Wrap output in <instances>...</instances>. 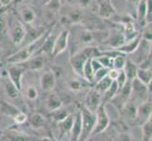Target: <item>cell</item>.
I'll return each mask as SVG.
<instances>
[{
  "instance_id": "1",
  "label": "cell",
  "mask_w": 152,
  "mask_h": 141,
  "mask_svg": "<svg viewBox=\"0 0 152 141\" xmlns=\"http://www.w3.org/2000/svg\"><path fill=\"white\" fill-rule=\"evenodd\" d=\"M51 32V29H48L44 32V34L41 36L39 39L32 41L28 44H26L23 48H21L14 54L10 55L8 59L7 62L10 65L14 64H23L25 62L29 60L31 57L37 55V53L40 51L42 45H43L45 38L48 37V34Z\"/></svg>"
},
{
  "instance_id": "2",
  "label": "cell",
  "mask_w": 152,
  "mask_h": 141,
  "mask_svg": "<svg viewBox=\"0 0 152 141\" xmlns=\"http://www.w3.org/2000/svg\"><path fill=\"white\" fill-rule=\"evenodd\" d=\"M100 55L101 53L99 52V50L96 47L94 46L85 47V48L76 52L74 55H72L70 59V64L76 74L78 76L82 77L83 67H84L86 62L89 59H93V57H97Z\"/></svg>"
},
{
  "instance_id": "3",
  "label": "cell",
  "mask_w": 152,
  "mask_h": 141,
  "mask_svg": "<svg viewBox=\"0 0 152 141\" xmlns=\"http://www.w3.org/2000/svg\"><path fill=\"white\" fill-rule=\"evenodd\" d=\"M80 110L81 114V134L78 141H88L96 126V113L89 111L84 106Z\"/></svg>"
},
{
  "instance_id": "4",
  "label": "cell",
  "mask_w": 152,
  "mask_h": 141,
  "mask_svg": "<svg viewBox=\"0 0 152 141\" xmlns=\"http://www.w3.org/2000/svg\"><path fill=\"white\" fill-rule=\"evenodd\" d=\"M110 122H111V119H110L109 115L106 111L104 103H102L100 104V106L96 111V126L92 133V137L103 133L108 128Z\"/></svg>"
},
{
  "instance_id": "5",
  "label": "cell",
  "mask_w": 152,
  "mask_h": 141,
  "mask_svg": "<svg viewBox=\"0 0 152 141\" xmlns=\"http://www.w3.org/2000/svg\"><path fill=\"white\" fill-rule=\"evenodd\" d=\"M73 121H74V115H69L62 121L57 122L56 130L59 134L54 137L53 138L58 141H70Z\"/></svg>"
},
{
  "instance_id": "6",
  "label": "cell",
  "mask_w": 152,
  "mask_h": 141,
  "mask_svg": "<svg viewBox=\"0 0 152 141\" xmlns=\"http://www.w3.org/2000/svg\"><path fill=\"white\" fill-rule=\"evenodd\" d=\"M26 69L24 65L22 66V64H14V65H10L8 67L9 79L20 91L21 88H22V81H23V75Z\"/></svg>"
},
{
  "instance_id": "7",
  "label": "cell",
  "mask_w": 152,
  "mask_h": 141,
  "mask_svg": "<svg viewBox=\"0 0 152 141\" xmlns=\"http://www.w3.org/2000/svg\"><path fill=\"white\" fill-rule=\"evenodd\" d=\"M69 36H70V32L67 29H64L58 34L54 41L53 49H52V53H51L52 56H57L58 55L61 54L62 52H64L66 50L68 46V41H69Z\"/></svg>"
},
{
  "instance_id": "8",
  "label": "cell",
  "mask_w": 152,
  "mask_h": 141,
  "mask_svg": "<svg viewBox=\"0 0 152 141\" xmlns=\"http://www.w3.org/2000/svg\"><path fill=\"white\" fill-rule=\"evenodd\" d=\"M101 103H102V95L99 92H97L95 88H92L86 95L84 107L88 109L89 111L96 113V111L100 106Z\"/></svg>"
},
{
  "instance_id": "9",
  "label": "cell",
  "mask_w": 152,
  "mask_h": 141,
  "mask_svg": "<svg viewBox=\"0 0 152 141\" xmlns=\"http://www.w3.org/2000/svg\"><path fill=\"white\" fill-rule=\"evenodd\" d=\"M26 33H27V30H26L22 23L19 22V21H15L13 25H12V27H10V36L12 43L15 45H19L21 43H23L26 37Z\"/></svg>"
},
{
  "instance_id": "10",
  "label": "cell",
  "mask_w": 152,
  "mask_h": 141,
  "mask_svg": "<svg viewBox=\"0 0 152 141\" xmlns=\"http://www.w3.org/2000/svg\"><path fill=\"white\" fill-rule=\"evenodd\" d=\"M151 118V100L144 101L137 106V112H136V119L139 124H144L148 119Z\"/></svg>"
},
{
  "instance_id": "11",
  "label": "cell",
  "mask_w": 152,
  "mask_h": 141,
  "mask_svg": "<svg viewBox=\"0 0 152 141\" xmlns=\"http://www.w3.org/2000/svg\"><path fill=\"white\" fill-rule=\"evenodd\" d=\"M76 40H77L76 46L78 47L77 51H80L83 48H85V47L92 46L91 44L94 41V40H95V37H94V33L92 31L88 29H81L77 33Z\"/></svg>"
},
{
  "instance_id": "12",
  "label": "cell",
  "mask_w": 152,
  "mask_h": 141,
  "mask_svg": "<svg viewBox=\"0 0 152 141\" xmlns=\"http://www.w3.org/2000/svg\"><path fill=\"white\" fill-rule=\"evenodd\" d=\"M40 86L45 92H50L56 86V75L53 71H45L40 77Z\"/></svg>"
},
{
  "instance_id": "13",
  "label": "cell",
  "mask_w": 152,
  "mask_h": 141,
  "mask_svg": "<svg viewBox=\"0 0 152 141\" xmlns=\"http://www.w3.org/2000/svg\"><path fill=\"white\" fill-rule=\"evenodd\" d=\"M18 12L21 20L26 24H32L36 19V12L32 7L26 4H21L18 7Z\"/></svg>"
},
{
  "instance_id": "14",
  "label": "cell",
  "mask_w": 152,
  "mask_h": 141,
  "mask_svg": "<svg viewBox=\"0 0 152 141\" xmlns=\"http://www.w3.org/2000/svg\"><path fill=\"white\" fill-rule=\"evenodd\" d=\"M97 12L99 17L103 19L112 18L116 12L111 1H99L97 4Z\"/></svg>"
},
{
  "instance_id": "15",
  "label": "cell",
  "mask_w": 152,
  "mask_h": 141,
  "mask_svg": "<svg viewBox=\"0 0 152 141\" xmlns=\"http://www.w3.org/2000/svg\"><path fill=\"white\" fill-rule=\"evenodd\" d=\"M25 63H26L24 64L25 69H28V71H31V72H38L44 68L45 64V60L44 55L38 54L32 56L29 60L25 62Z\"/></svg>"
},
{
  "instance_id": "16",
  "label": "cell",
  "mask_w": 152,
  "mask_h": 141,
  "mask_svg": "<svg viewBox=\"0 0 152 141\" xmlns=\"http://www.w3.org/2000/svg\"><path fill=\"white\" fill-rule=\"evenodd\" d=\"M141 40H142V34H139L138 36H136L134 39H132V40L127 41V43H126L123 46H121L120 48L116 49L115 51H117L123 55L132 54L133 52H135V50L138 48Z\"/></svg>"
},
{
  "instance_id": "17",
  "label": "cell",
  "mask_w": 152,
  "mask_h": 141,
  "mask_svg": "<svg viewBox=\"0 0 152 141\" xmlns=\"http://www.w3.org/2000/svg\"><path fill=\"white\" fill-rule=\"evenodd\" d=\"M148 87L145 86L141 82H139L137 79H135L132 82V94L134 93L136 99H140L141 103H143L145 100V94H148Z\"/></svg>"
},
{
  "instance_id": "18",
  "label": "cell",
  "mask_w": 152,
  "mask_h": 141,
  "mask_svg": "<svg viewBox=\"0 0 152 141\" xmlns=\"http://www.w3.org/2000/svg\"><path fill=\"white\" fill-rule=\"evenodd\" d=\"M81 134V114L80 110H78L74 115V121L71 130L70 141H78Z\"/></svg>"
},
{
  "instance_id": "19",
  "label": "cell",
  "mask_w": 152,
  "mask_h": 141,
  "mask_svg": "<svg viewBox=\"0 0 152 141\" xmlns=\"http://www.w3.org/2000/svg\"><path fill=\"white\" fill-rule=\"evenodd\" d=\"M126 43V40H125V36L123 32L119 30H115L110 35L109 38V44L114 50H116L120 48L121 46H123Z\"/></svg>"
},
{
  "instance_id": "20",
  "label": "cell",
  "mask_w": 152,
  "mask_h": 141,
  "mask_svg": "<svg viewBox=\"0 0 152 141\" xmlns=\"http://www.w3.org/2000/svg\"><path fill=\"white\" fill-rule=\"evenodd\" d=\"M123 114V117L129 121H135L136 119V112H137V106L132 101H129L120 110Z\"/></svg>"
},
{
  "instance_id": "21",
  "label": "cell",
  "mask_w": 152,
  "mask_h": 141,
  "mask_svg": "<svg viewBox=\"0 0 152 141\" xmlns=\"http://www.w3.org/2000/svg\"><path fill=\"white\" fill-rule=\"evenodd\" d=\"M62 106V102L61 98L57 95L56 93H50L45 99V107L48 109L50 112L57 110Z\"/></svg>"
},
{
  "instance_id": "22",
  "label": "cell",
  "mask_w": 152,
  "mask_h": 141,
  "mask_svg": "<svg viewBox=\"0 0 152 141\" xmlns=\"http://www.w3.org/2000/svg\"><path fill=\"white\" fill-rule=\"evenodd\" d=\"M137 70H138V66L130 59H127L123 71H124L125 74H126V77H127V81L128 82L132 83L135 79L136 74H137Z\"/></svg>"
},
{
  "instance_id": "23",
  "label": "cell",
  "mask_w": 152,
  "mask_h": 141,
  "mask_svg": "<svg viewBox=\"0 0 152 141\" xmlns=\"http://www.w3.org/2000/svg\"><path fill=\"white\" fill-rule=\"evenodd\" d=\"M28 123L34 130H41L45 126V119L40 113H33L28 119Z\"/></svg>"
},
{
  "instance_id": "24",
  "label": "cell",
  "mask_w": 152,
  "mask_h": 141,
  "mask_svg": "<svg viewBox=\"0 0 152 141\" xmlns=\"http://www.w3.org/2000/svg\"><path fill=\"white\" fill-rule=\"evenodd\" d=\"M136 79L145 86L148 87L151 84L152 80L151 69H140V68H138L137 74H136Z\"/></svg>"
},
{
  "instance_id": "25",
  "label": "cell",
  "mask_w": 152,
  "mask_h": 141,
  "mask_svg": "<svg viewBox=\"0 0 152 141\" xmlns=\"http://www.w3.org/2000/svg\"><path fill=\"white\" fill-rule=\"evenodd\" d=\"M55 39H56V36H54V34L52 33V31H51V32L48 34V37L45 38L43 45H42L40 51L38 52L37 54L43 53V54H45V55H48V54L51 55L52 49H53V45H54Z\"/></svg>"
},
{
  "instance_id": "26",
  "label": "cell",
  "mask_w": 152,
  "mask_h": 141,
  "mask_svg": "<svg viewBox=\"0 0 152 141\" xmlns=\"http://www.w3.org/2000/svg\"><path fill=\"white\" fill-rule=\"evenodd\" d=\"M26 87L24 88V91H25L24 95L27 98V100L30 102H34L36 99L38 98V95H39L36 85L32 84V83H28L26 86H22V87ZM21 90H22V88H21Z\"/></svg>"
},
{
  "instance_id": "27",
  "label": "cell",
  "mask_w": 152,
  "mask_h": 141,
  "mask_svg": "<svg viewBox=\"0 0 152 141\" xmlns=\"http://www.w3.org/2000/svg\"><path fill=\"white\" fill-rule=\"evenodd\" d=\"M139 4L136 8V16L141 23L145 22L146 15H148V1H139Z\"/></svg>"
},
{
  "instance_id": "28",
  "label": "cell",
  "mask_w": 152,
  "mask_h": 141,
  "mask_svg": "<svg viewBox=\"0 0 152 141\" xmlns=\"http://www.w3.org/2000/svg\"><path fill=\"white\" fill-rule=\"evenodd\" d=\"M119 91V87L117 86V83L115 81H113L111 87L102 94V103H107L112 101V99L116 95L117 92Z\"/></svg>"
},
{
  "instance_id": "29",
  "label": "cell",
  "mask_w": 152,
  "mask_h": 141,
  "mask_svg": "<svg viewBox=\"0 0 152 141\" xmlns=\"http://www.w3.org/2000/svg\"><path fill=\"white\" fill-rule=\"evenodd\" d=\"M83 14L80 9H70L68 13L66 14V19L72 24H78L82 21Z\"/></svg>"
},
{
  "instance_id": "30",
  "label": "cell",
  "mask_w": 152,
  "mask_h": 141,
  "mask_svg": "<svg viewBox=\"0 0 152 141\" xmlns=\"http://www.w3.org/2000/svg\"><path fill=\"white\" fill-rule=\"evenodd\" d=\"M69 112H68L67 109H65L64 107H60L59 109H57V110H54L50 112V116H51V119L55 121L56 122H60V121H62L64 119H65L68 116H69Z\"/></svg>"
},
{
  "instance_id": "31",
  "label": "cell",
  "mask_w": 152,
  "mask_h": 141,
  "mask_svg": "<svg viewBox=\"0 0 152 141\" xmlns=\"http://www.w3.org/2000/svg\"><path fill=\"white\" fill-rule=\"evenodd\" d=\"M5 92H6L8 98L12 99V100L16 99L20 94V90H17V87L10 81V79L5 82Z\"/></svg>"
},
{
  "instance_id": "32",
  "label": "cell",
  "mask_w": 152,
  "mask_h": 141,
  "mask_svg": "<svg viewBox=\"0 0 152 141\" xmlns=\"http://www.w3.org/2000/svg\"><path fill=\"white\" fill-rule=\"evenodd\" d=\"M112 83H113V81L110 79L108 76H105L101 80H99L96 83V86L94 87V88L102 95V94L111 87Z\"/></svg>"
},
{
  "instance_id": "33",
  "label": "cell",
  "mask_w": 152,
  "mask_h": 141,
  "mask_svg": "<svg viewBox=\"0 0 152 141\" xmlns=\"http://www.w3.org/2000/svg\"><path fill=\"white\" fill-rule=\"evenodd\" d=\"M152 121L151 118L142 124V141H151L152 134Z\"/></svg>"
},
{
  "instance_id": "34",
  "label": "cell",
  "mask_w": 152,
  "mask_h": 141,
  "mask_svg": "<svg viewBox=\"0 0 152 141\" xmlns=\"http://www.w3.org/2000/svg\"><path fill=\"white\" fill-rule=\"evenodd\" d=\"M96 60L100 63V65L105 68V69H113V57H111L106 54H101L96 57Z\"/></svg>"
},
{
  "instance_id": "35",
  "label": "cell",
  "mask_w": 152,
  "mask_h": 141,
  "mask_svg": "<svg viewBox=\"0 0 152 141\" xmlns=\"http://www.w3.org/2000/svg\"><path fill=\"white\" fill-rule=\"evenodd\" d=\"M28 138H29L27 135L23 134H18L17 132H10V134H7L2 138L1 141H26Z\"/></svg>"
},
{
  "instance_id": "36",
  "label": "cell",
  "mask_w": 152,
  "mask_h": 141,
  "mask_svg": "<svg viewBox=\"0 0 152 141\" xmlns=\"http://www.w3.org/2000/svg\"><path fill=\"white\" fill-rule=\"evenodd\" d=\"M127 57L123 54H119L116 56L113 57V69H116L118 71H121L124 69L126 61H127Z\"/></svg>"
},
{
  "instance_id": "37",
  "label": "cell",
  "mask_w": 152,
  "mask_h": 141,
  "mask_svg": "<svg viewBox=\"0 0 152 141\" xmlns=\"http://www.w3.org/2000/svg\"><path fill=\"white\" fill-rule=\"evenodd\" d=\"M86 86L87 84H85L84 82H82L81 80H78V79H72L69 82V87L71 90H76V91L83 90L84 87H86Z\"/></svg>"
},
{
  "instance_id": "38",
  "label": "cell",
  "mask_w": 152,
  "mask_h": 141,
  "mask_svg": "<svg viewBox=\"0 0 152 141\" xmlns=\"http://www.w3.org/2000/svg\"><path fill=\"white\" fill-rule=\"evenodd\" d=\"M13 121L16 124H23L28 121V116L22 111H18L16 114H14L12 116Z\"/></svg>"
},
{
  "instance_id": "39",
  "label": "cell",
  "mask_w": 152,
  "mask_h": 141,
  "mask_svg": "<svg viewBox=\"0 0 152 141\" xmlns=\"http://www.w3.org/2000/svg\"><path fill=\"white\" fill-rule=\"evenodd\" d=\"M115 82L117 83V86L119 87V90H121V88L126 85V83L128 82L127 81V77H126V74H125V72H124L123 70L120 71V74H119L117 79H116V81H115Z\"/></svg>"
},
{
  "instance_id": "40",
  "label": "cell",
  "mask_w": 152,
  "mask_h": 141,
  "mask_svg": "<svg viewBox=\"0 0 152 141\" xmlns=\"http://www.w3.org/2000/svg\"><path fill=\"white\" fill-rule=\"evenodd\" d=\"M108 72H109V69H105V68H102V69L97 71L95 74V83H96L99 80H101L105 76H107Z\"/></svg>"
},
{
  "instance_id": "41",
  "label": "cell",
  "mask_w": 152,
  "mask_h": 141,
  "mask_svg": "<svg viewBox=\"0 0 152 141\" xmlns=\"http://www.w3.org/2000/svg\"><path fill=\"white\" fill-rule=\"evenodd\" d=\"M119 74H120V71H118V70H116V69H113H113H110V70H109L107 76H108L112 81H116L117 77H118V75H119Z\"/></svg>"
},
{
  "instance_id": "42",
  "label": "cell",
  "mask_w": 152,
  "mask_h": 141,
  "mask_svg": "<svg viewBox=\"0 0 152 141\" xmlns=\"http://www.w3.org/2000/svg\"><path fill=\"white\" fill-rule=\"evenodd\" d=\"M91 66H92V69H93V72L94 74H96V72L97 71H99L100 69H102V66L100 65V63L96 60V57H93V59H91Z\"/></svg>"
},
{
  "instance_id": "43",
  "label": "cell",
  "mask_w": 152,
  "mask_h": 141,
  "mask_svg": "<svg viewBox=\"0 0 152 141\" xmlns=\"http://www.w3.org/2000/svg\"><path fill=\"white\" fill-rule=\"evenodd\" d=\"M119 141H133L132 137L129 134H126V133H122L120 134L119 135Z\"/></svg>"
},
{
  "instance_id": "44",
  "label": "cell",
  "mask_w": 152,
  "mask_h": 141,
  "mask_svg": "<svg viewBox=\"0 0 152 141\" xmlns=\"http://www.w3.org/2000/svg\"><path fill=\"white\" fill-rule=\"evenodd\" d=\"M4 29H5V24H4L3 21L0 19V32H1V31H3Z\"/></svg>"
},
{
  "instance_id": "45",
  "label": "cell",
  "mask_w": 152,
  "mask_h": 141,
  "mask_svg": "<svg viewBox=\"0 0 152 141\" xmlns=\"http://www.w3.org/2000/svg\"><path fill=\"white\" fill-rule=\"evenodd\" d=\"M41 141H51V139H50V138H48V137H45V138L41 139Z\"/></svg>"
},
{
  "instance_id": "46",
  "label": "cell",
  "mask_w": 152,
  "mask_h": 141,
  "mask_svg": "<svg viewBox=\"0 0 152 141\" xmlns=\"http://www.w3.org/2000/svg\"><path fill=\"white\" fill-rule=\"evenodd\" d=\"M51 139V141H58V140H56L55 138H53V137H52V138H50Z\"/></svg>"
},
{
  "instance_id": "47",
  "label": "cell",
  "mask_w": 152,
  "mask_h": 141,
  "mask_svg": "<svg viewBox=\"0 0 152 141\" xmlns=\"http://www.w3.org/2000/svg\"><path fill=\"white\" fill-rule=\"evenodd\" d=\"M2 5H3V4H2V1H0V8H1Z\"/></svg>"
},
{
  "instance_id": "48",
  "label": "cell",
  "mask_w": 152,
  "mask_h": 141,
  "mask_svg": "<svg viewBox=\"0 0 152 141\" xmlns=\"http://www.w3.org/2000/svg\"><path fill=\"white\" fill-rule=\"evenodd\" d=\"M0 77H1V72H0Z\"/></svg>"
},
{
  "instance_id": "49",
  "label": "cell",
  "mask_w": 152,
  "mask_h": 141,
  "mask_svg": "<svg viewBox=\"0 0 152 141\" xmlns=\"http://www.w3.org/2000/svg\"><path fill=\"white\" fill-rule=\"evenodd\" d=\"M88 141H90V139H89V140H88Z\"/></svg>"
}]
</instances>
